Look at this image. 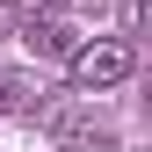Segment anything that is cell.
Returning <instances> with one entry per match:
<instances>
[{
  "instance_id": "6da1fadb",
  "label": "cell",
  "mask_w": 152,
  "mask_h": 152,
  "mask_svg": "<svg viewBox=\"0 0 152 152\" xmlns=\"http://www.w3.org/2000/svg\"><path fill=\"white\" fill-rule=\"evenodd\" d=\"M65 72H72L80 94H102V87H123L130 72H138V51H130L123 36H87V44L65 58Z\"/></svg>"
},
{
  "instance_id": "7a4b0ae2",
  "label": "cell",
  "mask_w": 152,
  "mask_h": 152,
  "mask_svg": "<svg viewBox=\"0 0 152 152\" xmlns=\"http://www.w3.org/2000/svg\"><path fill=\"white\" fill-rule=\"evenodd\" d=\"M22 44L36 51V58H72V51H80L87 36L72 29L65 15H29V22H22Z\"/></svg>"
},
{
  "instance_id": "3957f363",
  "label": "cell",
  "mask_w": 152,
  "mask_h": 152,
  "mask_svg": "<svg viewBox=\"0 0 152 152\" xmlns=\"http://www.w3.org/2000/svg\"><path fill=\"white\" fill-rule=\"evenodd\" d=\"M44 109V80L36 72H0V116H36Z\"/></svg>"
},
{
  "instance_id": "277c9868",
  "label": "cell",
  "mask_w": 152,
  "mask_h": 152,
  "mask_svg": "<svg viewBox=\"0 0 152 152\" xmlns=\"http://www.w3.org/2000/svg\"><path fill=\"white\" fill-rule=\"evenodd\" d=\"M58 152H116V130H94V123H58Z\"/></svg>"
}]
</instances>
